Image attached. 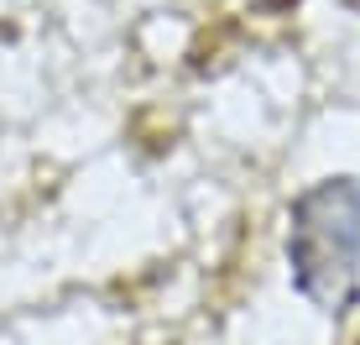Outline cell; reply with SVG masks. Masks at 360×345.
Segmentation results:
<instances>
[{
  "label": "cell",
  "instance_id": "6da1fadb",
  "mask_svg": "<svg viewBox=\"0 0 360 345\" xmlns=\"http://www.w3.org/2000/svg\"><path fill=\"white\" fill-rule=\"evenodd\" d=\"M282 251L297 299L329 319L350 314L360 299V178L334 172L308 183L288 209Z\"/></svg>",
  "mask_w": 360,
  "mask_h": 345
}]
</instances>
